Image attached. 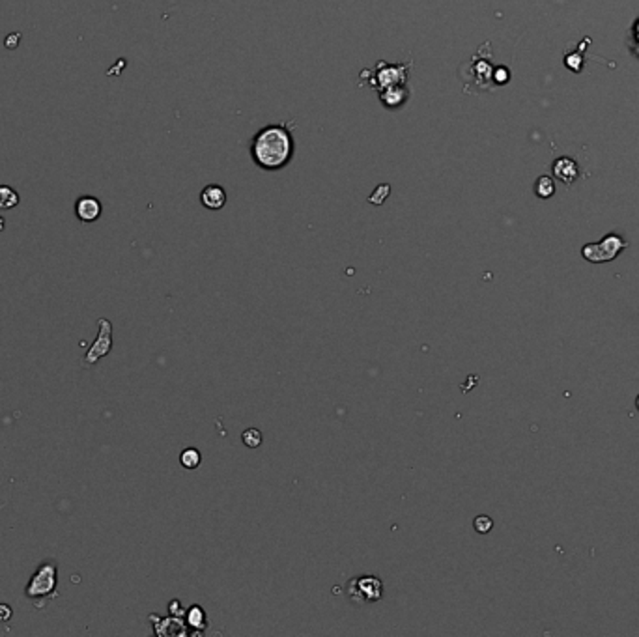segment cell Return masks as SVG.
Masks as SVG:
<instances>
[{
    "mask_svg": "<svg viewBox=\"0 0 639 637\" xmlns=\"http://www.w3.org/2000/svg\"><path fill=\"white\" fill-rule=\"evenodd\" d=\"M383 593V585L376 576H359L351 579L348 585V595L357 604H369L378 602Z\"/></svg>",
    "mask_w": 639,
    "mask_h": 637,
    "instance_id": "cell-3",
    "label": "cell"
},
{
    "mask_svg": "<svg viewBox=\"0 0 639 637\" xmlns=\"http://www.w3.org/2000/svg\"><path fill=\"white\" fill-rule=\"evenodd\" d=\"M496 80H498V82H507V80H509V71H507L505 68L498 69V73H496Z\"/></svg>",
    "mask_w": 639,
    "mask_h": 637,
    "instance_id": "cell-17",
    "label": "cell"
},
{
    "mask_svg": "<svg viewBox=\"0 0 639 637\" xmlns=\"http://www.w3.org/2000/svg\"><path fill=\"white\" fill-rule=\"evenodd\" d=\"M553 172H555V178H559L563 184L570 185L578 178V165L570 157H561L553 163Z\"/></svg>",
    "mask_w": 639,
    "mask_h": 637,
    "instance_id": "cell-8",
    "label": "cell"
},
{
    "mask_svg": "<svg viewBox=\"0 0 639 637\" xmlns=\"http://www.w3.org/2000/svg\"><path fill=\"white\" fill-rule=\"evenodd\" d=\"M99 324V335L94 340V344L88 348L87 356L82 359V367H94L96 363L105 357L112 348V325L109 320L101 318L98 322Z\"/></svg>",
    "mask_w": 639,
    "mask_h": 637,
    "instance_id": "cell-5",
    "label": "cell"
},
{
    "mask_svg": "<svg viewBox=\"0 0 639 637\" xmlns=\"http://www.w3.org/2000/svg\"><path fill=\"white\" fill-rule=\"evenodd\" d=\"M553 191H555V185H553V180L548 178V176H542V178L536 180L535 184V193L541 198H550L553 195Z\"/></svg>",
    "mask_w": 639,
    "mask_h": 637,
    "instance_id": "cell-12",
    "label": "cell"
},
{
    "mask_svg": "<svg viewBox=\"0 0 639 637\" xmlns=\"http://www.w3.org/2000/svg\"><path fill=\"white\" fill-rule=\"evenodd\" d=\"M202 462V454L198 453L197 448H185L184 453L180 454V464L185 469H197Z\"/></svg>",
    "mask_w": 639,
    "mask_h": 637,
    "instance_id": "cell-11",
    "label": "cell"
},
{
    "mask_svg": "<svg viewBox=\"0 0 639 637\" xmlns=\"http://www.w3.org/2000/svg\"><path fill=\"white\" fill-rule=\"evenodd\" d=\"M12 619V607L8 604H0V622H8Z\"/></svg>",
    "mask_w": 639,
    "mask_h": 637,
    "instance_id": "cell-15",
    "label": "cell"
},
{
    "mask_svg": "<svg viewBox=\"0 0 639 637\" xmlns=\"http://www.w3.org/2000/svg\"><path fill=\"white\" fill-rule=\"evenodd\" d=\"M4 228H6V221H4V217H0V232H2Z\"/></svg>",
    "mask_w": 639,
    "mask_h": 637,
    "instance_id": "cell-19",
    "label": "cell"
},
{
    "mask_svg": "<svg viewBox=\"0 0 639 637\" xmlns=\"http://www.w3.org/2000/svg\"><path fill=\"white\" fill-rule=\"evenodd\" d=\"M75 215L82 222L98 221L99 215H101V202L94 196H80L79 200L75 202Z\"/></svg>",
    "mask_w": 639,
    "mask_h": 637,
    "instance_id": "cell-6",
    "label": "cell"
},
{
    "mask_svg": "<svg viewBox=\"0 0 639 637\" xmlns=\"http://www.w3.org/2000/svg\"><path fill=\"white\" fill-rule=\"evenodd\" d=\"M636 405H638V410H639V396H638V400H636Z\"/></svg>",
    "mask_w": 639,
    "mask_h": 637,
    "instance_id": "cell-20",
    "label": "cell"
},
{
    "mask_svg": "<svg viewBox=\"0 0 639 637\" xmlns=\"http://www.w3.org/2000/svg\"><path fill=\"white\" fill-rule=\"evenodd\" d=\"M187 622L191 628L195 630H204L208 626V619H206V611L200 606H193L187 611Z\"/></svg>",
    "mask_w": 639,
    "mask_h": 637,
    "instance_id": "cell-9",
    "label": "cell"
},
{
    "mask_svg": "<svg viewBox=\"0 0 639 637\" xmlns=\"http://www.w3.org/2000/svg\"><path fill=\"white\" fill-rule=\"evenodd\" d=\"M292 153H294V141L284 125H268L252 139V159L265 171L283 168L292 159Z\"/></svg>",
    "mask_w": 639,
    "mask_h": 637,
    "instance_id": "cell-1",
    "label": "cell"
},
{
    "mask_svg": "<svg viewBox=\"0 0 639 637\" xmlns=\"http://www.w3.org/2000/svg\"><path fill=\"white\" fill-rule=\"evenodd\" d=\"M628 243L619 236H606V238L600 241V243H589V245L584 247V256L589 260V262H608V260H613L619 252L627 247Z\"/></svg>",
    "mask_w": 639,
    "mask_h": 637,
    "instance_id": "cell-4",
    "label": "cell"
},
{
    "mask_svg": "<svg viewBox=\"0 0 639 637\" xmlns=\"http://www.w3.org/2000/svg\"><path fill=\"white\" fill-rule=\"evenodd\" d=\"M170 607H173V613H178V615H182V611H180L178 607H180V602L178 600H174L173 604H170Z\"/></svg>",
    "mask_w": 639,
    "mask_h": 637,
    "instance_id": "cell-18",
    "label": "cell"
},
{
    "mask_svg": "<svg viewBox=\"0 0 639 637\" xmlns=\"http://www.w3.org/2000/svg\"><path fill=\"white\" fill-rule=\"evenodd\" d=\"M200 202L208 209H221L227 204V193L219 185H208L200 193Z\"/></svg>",
    "mask_w": 639,
    "mask_h": 637,
    "instance_id": "cell-7",
    "label": "cell"
},
{
    "mask_svg": "<svg viewBox=\"0 0 639 637\" xmlns=\"http://www.w3.org/2000/svg\"><path fill=\"white\" fill-rule=\"evenodd\" d=\"M56 585H58V568H56V564H40L25 588L26 598H28L37 609H42V607L45 606V600H47V598H53V596L56 595Z\"/></svg>",
    "mask_w": 639,
    "mask_h": 637,
    "instance_id": "cell-2",
    "label": "cell"
},
{
    "mask_svg": "<svg viewBox=\"0 0 639 637\" xmlns=\"http://www.w3.org/2000/svg\"><path fill=\"white\" fill-rule=\"evenodd\" d=\"M19 40H21V34H19V32H15V34H12V36H8L6 42H4V43H6L8 49H17Z\"/></svg>",
    "mask_w": 639,
    "mask_h": 637,
    "instance_id": "cell-16",
    "label": "cell"
},
{
    "mask_svg": "<svg viewBox=\"0 0 639 637\" xmlns=\"http://www.w3.org/2000/svg\"><path fill=\"white\" fill-rule=\"evenodd\" d=\"M241 439L245 443L247 447L256 448L262 445V434H260L256 428H247L243 434H241Z\"/></svg>",
    "mask_w": 639,
    "mask_h": 637,
    "instance_id": "cell-13",
    "label": "cell"
},
{
    "mask_svg": "<svg viewBox=\"0 0 639 637\" xmlns=\"http://www.w3.org/2000/svg\"><path fill=\"white\" fill-rule=\"evenodd\" d=\"M473 527H475V531H477V533L486 534V533H490V531H492L493 521H492V518H490V516H477V518H475V521H473Z\"/></svg>",
    "mask_w": 639,
    "mask_h": 637,
    "instance_id": "cell-14",
    "label": "cell"
},
{
    "mask_svg": "<svg viewBox=\"0 0 639 637\" xmlns=\"http://www.w3.org/2000/svg\"><path fill=\"white\" fill-rule=\"evenodd\" d=\"M19 204V193L8 185H0V209H12Z\"/></svg>",
    "mask_w": 639,
    "mask_h": 637,
    "instance_id": "cell-10",
    "label": "cell"
}]
</instances>
